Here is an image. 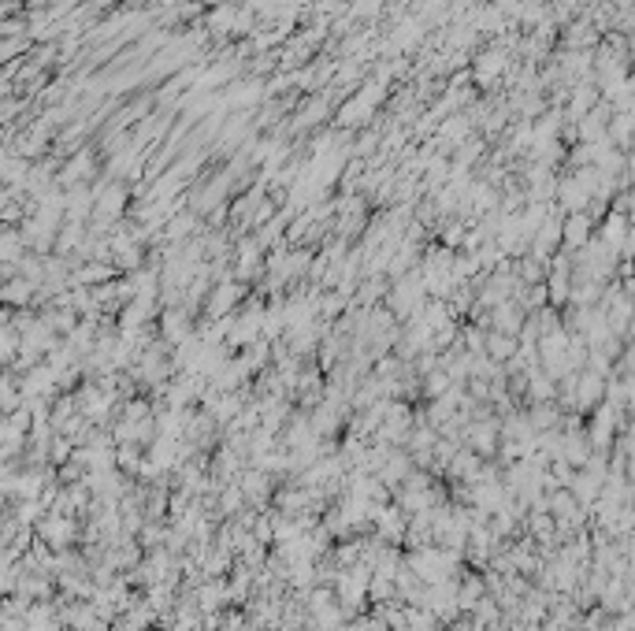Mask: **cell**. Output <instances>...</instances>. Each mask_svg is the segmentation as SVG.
Here are the masks:
<instances>
[{
    "instance_id": "6da1fadb",
    "label": "cell",
    "mask_w": 635,
    "mask_h": 631,
    "mask_svg": "<svg viewBox=\"0 0 635 631\" xmlns=\"http://www.w3.org/2000/svg\"><path fill=\"white\" fill-rule=\"evenodd\" d=\"M242 301V286L238 282H223L216 286V290L209 294V301H204V308H209V320H219V316H230L238 308Z\"/></svg>"
},
{
    "instance_id": "7a4b0ae2",
    "label": "cell",
    "mask_w": 635,
    "mask_h": 631,
    "mask_svg": "<svg viewBox=\"0 0 635 631\" xmlns=\"http://www.w3.org/2000/svg\"><path fill=\"white\" fill-rule=\"evenodd\" d=\"M190 331H193V323H190V312H186V308H167V312H160V338L167 341V346L183 341Z\"/></svg>"
},
{
    "instance_id": "3957f363",
    "label": "cell",
    "mask_w": 635,
    "mask_h": 631,
    "mask_svg": "<svg viewBox=\"0 0 635 631\" xmlns=\"http://www.w3.org/2000/svg\"><path fill=\"white\" fill-rule=\"evenodd\" d=\"M30 297H34V286L27 279H15V282L0 286V301H8V305H27Z\"/></svg>"
},
{
    "instance_id": "277c9868",
    "label": "cell",
    "mask_w": 635,
    "mask_h": 631,
    "mask_svg": "<svg viewBox=\"0 0 635 631\" xmlns=\"http://www.w3.org/2000/svg\"><path fill=\"white\" fill-rule=\"evenodd\" d=\"M587 234H591V223H587V216H572V219H568V227H565V238H568V245H583V242H587Z\"/></svg>"
},
{
    "instance_id": "5b68a950",
    "label": "cell",
    "mask_w": 635,
    "mask_h": 631,
    "mask_svg": "<svg viewBox=\"0 0 635 631\" xmlns=\"http://www.w3.org/2000/svg\"><path fill=\"white\" fill-rule=\"evenodd\" d=\"M450 386V375L446 372H431V379H427V393H443Z\"/></svg>"
}]
</instances>
